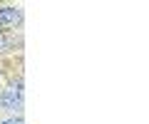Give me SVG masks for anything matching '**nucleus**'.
<instances>
[{"label": "nucleus", "mask_w": 149, "mask_h": 124, "mask_svg": "<svg viewBox=\"0 0 149 124\" xmlns=\"http://www.w3.org/2000/svg\"><path fill=\"white\" fill-rule=\"evenodd\" d=\"M13 47H15V40H13V35L5 33V30H0V55L10 52Z\"/></svg>", "instance_id": "obj_3"}, {"label": "nucleus", "mask_w": 149, "mask_h": 124, "mask_svg": "<svg viewBox=\"0 0 149 124\" xmlns=\"http://www.w3.org/2000/svg\"><path fill=\"white\" fill-rule=\"evenodd\" d=\"M0 109L20 114V109H22V77H17L13 85H8L0 92Z\"/></svg>", "instance_id": "obj_1"}, {"label": "nucleus", "mask_w": 149, "mask_h": 124, "mask_svg": "<svg viewBox=\"0 0 149 124\" xmlns=\"http://www.w3.org/2000/svg\"><path fill=\"white\" fill-rule=\"evenodd\" d=\"M22 25V8L17 5H0V30H13Z\"/></svg>", "instance_id": "obj_2"}]
</instances>
